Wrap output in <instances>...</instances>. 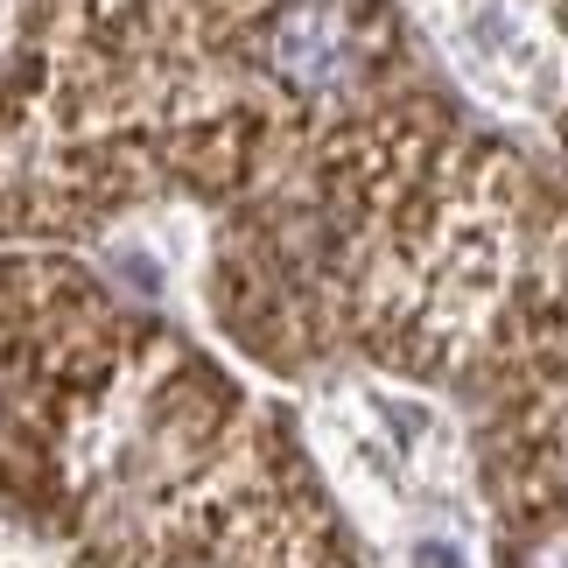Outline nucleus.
I'll return each instance as SVG.
<instances>
[{"instance_id": "f257e3e1", "label": "nucleus", "mask_w": 568, "mask_h": 568, "mask_svg": "<svg viewBox=\"0 0 568 568\" xmlns=\"http://www.w3.org/2000/svg\"><path fill=\"white\" fill-rule=\"evenodd\" d=\"M134 365L126 323L71 260H0V506L50 519L78 449Z\"/></svg>"}, {"instance_id": "f03ea898", "label": "nucleus", "mask_w": 568, "mask_h": 568, "mask_svg": "<svg viewBox=\"0 0 568 568\" xmlns=\"http://www.w3.org/2000/svg\"><path fill=\"white\" fill-rule=\"evenodd\" d=\"M211 373H196L190 358L169 365V379L155 386V407H148V435H155V477L141 485L134 527L92 534L84 568H344V555L323 534V513L288 485H267L246 456H225V470L211 477H162L169 443H176L190 400L204 393Z\"/></svg>"}, {"instance_id": "7ed1b4c3", "label": "nucleus", "mask_w": 568, "mask_h": 568, "mask_svg": "<svg viewBox=\"0 0 568 568\" xmlns=\"http://www.w3.org/2000/svg\"><path fill=\"white\" fill-rule=\"evenodd\" d=\"M414 568H464V561H456V548H449V540H428V548L414 555Z\"/></svg>"}]
</instances>
